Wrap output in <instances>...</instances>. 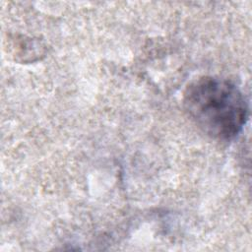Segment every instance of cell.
<instances>
[{
  "mask_svg": "<svg viewBox=\"0 0 252 252\" xmlns=\"http://www.w3.org/2000/svg\"><path fill=\"white\" fill-rule=\"evenodd\" d=\"M182 105L195 125L218 141L236 138L249 115L242 92L230 81L214 76L190 82L183 92Z\"/></svg>",
  "mask_w": 252,
  "mask_h": 252,
  "instance_id": "1",
  "label": "cell"
}]
</instances>
